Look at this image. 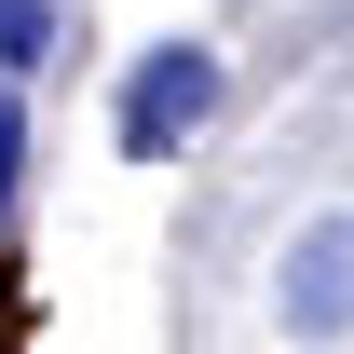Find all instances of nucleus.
Listing matches in <instances>:
<instances>
[{
    "label": "nucleus",
    "mask_w": 354,
    "mask_h": 354,
    "mask_svg": "<svg viewBox=\"0 0 354 354\" xmlns=\"http://www.w3.org/2000/svg\"><path fill=\"white\" fill-rule=\"evenodd\" d=\"M272 300H286V327H300V341H341V327H354V205H327L313 232H286Z\"/></svg>",
    "instance_id": "2"
},
{
    "label": "nucleus",
    "mask_w": 354,
    "mask_h": 354,
    "mask_svg": "<svg viewBox=\"0 0 354 354\" xmlns=\"http://www.w3.org/2000/svg\"><path fill=\"white\" fill-rule=\"evenodd\" d=\"M68 41V0H0V68H41Z\"/></svg>",
    "instance_id": "3"
},
{
    "label": "nucleus",
    "mask_w": 354,
    "mask_h": 354,
    "mask_svg": "<svg viewBox=\"0 0 354 354\" xmlns=\"http://www.w3.org/2000/svg\"><path fill=\"white\" fill-rule=\"evenodd\" d=\"M205 123H218V55L205 41H150L136 82H123V164H177Z\"/></svg>",
    "instance_id": "1"
},
{
    "label": "nucleus",
    "mask_w": 354,
    "mask_h": 354,
    "mask_svg": "<svg viewBox=\"0 0 354 354\" xmlns=\"http://www.w3.org/2000/svg\"><path fill=\"white\" fill-rule=\"evenodd\" d=\"M14 164H28V109H14V82H0V218H14Z\"/></svg>",
    "instance_id": "4"
}]
</instances>
